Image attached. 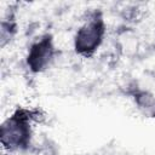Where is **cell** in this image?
<instances>
[{
    "label": "cell",
    "mask_w": 155,
    "mask_h": 155,
    "mask_svg": "<svg viewBox=\"0 0 155 155\" xmlns=\"http://www.w3.org/2000/svg\"><path fill=\"white\" fill-rule=\"evenodd\" d=\"M31 127L29 116L23 111L18 110L2 121L0 128V142L2 149L13 153L19 151L30 144Z\"/></svg>",
    "instance_id": "6da1fadb"
},
{
    "label": "cell",
    "mask_w": 155,
    "mask_h": 155,
    "mask_svg": "<svg viewBox=\"0 0 155 155\" xmlns=\"http://www.w3.org/2000/svg\"><path fill=\"white\" fill-rule=\"evenodd\" d=\"M105 35V25L102 16L92 15L76 29L73 38V46L76 54L91 57L101 47Z\"/></svg>",
    "instance_id": "7a4b0ae2"
},
{
    "label": "cell",
    "mask_w": 155,
    "mask_h": 155,
    "mask_svg": "<svg viewBox=\"0 0 155 155\" xmlns=\"http://www.w3.org/2000/svg\"><path fill=\"white\" fill-rule=\"evenodd\" d=\"M56 48L50 35H44L33 42L28 50L25 62L33 73H42L47 70L54 62Z\"/></svg>",
    "instance_id": "3957f363"
},
{
    "label": "cell",
    "mask_w": 155,
    "mask_h": 155,
    "mask_svg": "<svg viewBox=\"0 0 155 155\" xmlns=\"http://www.w3.org/2000/svg\"><path fill=\"white\" fill-rule=\"evenodd\" d=\"M134 104L140 114L147 117L155 119V96L148 91H138L136 92Z\"/></svg>",
    "instance_id": "277c9868"
}]
</instances>
